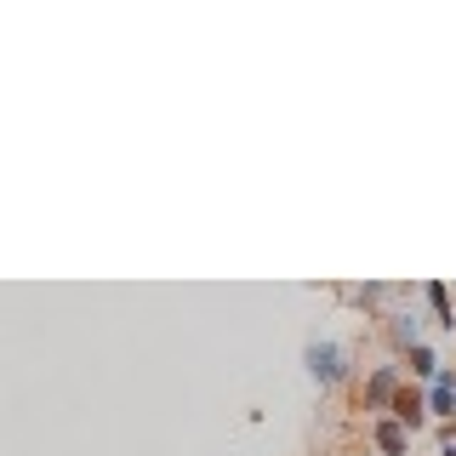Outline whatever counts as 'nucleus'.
<instances>
[{"instance_id":"0eeeda50","label":"nucleus","mask_w":456,"mask_h":456,"mask_svg":"<svg viewBox=\"0 0 456 456\" xmlns=\"http://www.w3.org/2000/svg\"><path fill=\"white\" fill-rule=\"evenodd\" d=\"M445 456H456V439H445Z\"/></svg>"},{"instance_id":"f03ea898","label":"nucleus","mask_w":456,"mask_h":456,"mask_svg":"<svg viewBox=\"0 0 456 456\" xmlns=\"http://www.w3.org/2000/svg\"><path fill=\"white\" fill-rule=\"evenodd\" d=\"M394 394H399V370H394V365H382L377 377L365 382V405H394Z\"/></svg>"},{"instance_id":"20e7f679","label":"nucleus","mask_w":456,"mask_h":456,"mask_svg":"<svg viewBox=\"0 0 456 456\" xmlns=\"http://www.w3.org/2000/svg\"><path fill=\"white\" fill-rule=\"evenodd\" d=\"M428 303H434V314H439V325H445V331H456V308H451L445 285H428Z\"/></svg>"},{"instance_id":"7ed1b4c3","label":"nucleus","mask_w":456,"mask_h":456,"mask_svg":"<svg viewBox=\"0 0 456 456\" xmlns=\"http://www.w3.org/2000/svg\"><path fill=\"white\" fill-rule=\"evenodd\" d=\"M377 445H382V456H405V451H411V434H405L394 417H382V422H377Z\"/></svg>"},{"instance_id":"f257e3e1","label":"nucleus","mask_w":456,"mask_h":456,"mask_svg":"<svg viewBox=\"0 0 456 456\" xmlns=\"http://www.w3.org/2000/svg\"><path fill=\"white\" fill-rule=\"evenodd\" d=\"M308 370L325 382V388H337V382L348 377V354H342L337 342H308Z\"/></svg>"},{"instance_id":"423d86ee","label":"nucleus","mask_w":456,"mask_h":456,"mask_svg":"<svg viewBox=\"0 0 456 456\" xmlns=\"http://www.w3.org/2000/svg\"><path fill=\"white\" fill-rule=\"evenodd\" d=\"M394 337L405 342V348H417V320H411V314H399V320H394Z\"/></svg>"},{"instance_id":"39448f33","label":"nucleus","mask_w":456,"mask_h":456,"mask_svg":"<svg viewBox=\"0 0 456 456\" xmlns=\"http://www.w3.org/2000/svg\"><path fill=\"white\" fill-rule=\"evenodd\" d=\"M411 370H417V377H439V360H434V354L422 348V342L411 348Z\"/></svg>"}]
</instances>
